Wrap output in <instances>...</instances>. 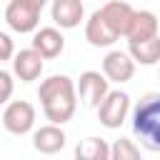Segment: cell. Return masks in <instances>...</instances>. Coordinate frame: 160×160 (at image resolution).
<instances>
[{"instance_id":"e0dca14e","label":"cell","mask_w":160,"mask_h":160,"mask_svg":"<svg viewBox=\"0 0 160 160\" xmlns=\"http://www.w3.org/2000/svg\"><path fill=\"white\" fill-rule=\"evenodd\" d=\"M138 158H140V148L130 138H120L110 145V160H138Z\"/></svg>"},{"instance_id":"6da1fadb","label":"cell","mask_w":160,"mask_h":160,"mask_svg":"<svg viewBox=\"0 0 160 160\" xmlns=\"http://www.w3.org/2000/svg\"><path fill=\"white\" fill-rule=\"evenodd\" d=\"M38 100L42 105V115L50 122L65 125L72 120L78 110V88L75 80L68 75H50L38 88Z\"/></svg>"},{"instance_id":"ffe728a7","label":"cell","mask_w":160,"mask_h":160,"mask_svg":"<svg viewBox=\"0 0 160 160\" xmlns=\"http://www.w3.org/2000/svg\"><path fill=\"white\" fill-rule=\"evenodd\" d=\"M28 2H32V5H38V8H45L48 0H28Z\"/></svg>"},{"instance_id":"ac0fdd59","label":"cell","mask_w":160,"mask_h":160,"mask_svg":"<svg viewBox=\"0 0 160 160\" xmlns=\"http://www.w3.org/2000/svg\"><path fill=\"white\" fill-rule=\"evenodd\" d=\"M12 90H15V80L8 70L0 68V105H8L10 98H12Z\"/></svg>"},{"instance_id":"ba28073f","label":"cell","mask_w":160,"mask_h":160,"mask_svg":"<svg viewBox=\"0 0 160 160\" xmlns=\"http://www.w3.org/2000/svg\"><path fill=\"white\" fill-rule=\"evenodd\" d=\"M42 68H45V58L30 45L20 52L12 55V75L20 80V82H32L42 75Z\"/></svg>"},{"instance_id":"8fae6325","label":"cell","mask_w":160,"mask_h":160,"mask_svg":"<svg viewBox=\"0 0 160 160\" xmlns=\"http://www.w3.org/2000/svg\"><path fill=\"white\" fill-rule=\"evenodd\" d=\"M50 18L60 30H72L82 22L85 5H82V0H52Z\"/></svg>"},{"instance_id":"5bb4252c","label":"cell","mask_w":160,"mask_h":160,"mask_svg":"<svg viewBox=\"0 0 160 160\" xmlns=\"http://www.w3.org/2000/svg\"><path fill=\"white\" fill-rule=\"evenodd\" d=\"M32 48L45 60H52V58H58L65 50V38H62V32L58 28H40L32 35Z\"/></svg>"},{"instance_id":"7c38bea8","label":"cell","mask_w":160,"mask_h":160,"mask_svg":"<svg viewBox=\"0 0 160 160\" xmlns=\"http://www.w3.org/2000/svg\"><path fill=\"white\" fill-rule=\"evenodd\" d=\"M160 35V22H158V15L152 10H135L132 12V20L128 25V42H140V40H148V38H155Z\"/></svg>"},{"instance_id":"30bf717a","label":"cell","mask_w":160,"mask_h":160,"mask_svg":"<svg viewBox=\"0 0 160 160\" xmlns=\"http://www.w3.org/2000/svg\"><path fill=\"white\" fill-rule=\"evenodd\" d=\"M85 40L92 45V48H110V45H115L120 38H118V32L108 25V20H105V15L100 12V8L85 20Z\"/></svg>"},{"instance_id":"5b68a950","label":"cell","mask_w":160,"mask_h":160,"mask_svg":"<svg viewBox=\"0 0 160 160\" xmlns=\"http://www.w3.org/2000/svg\"><path fill=\"white\" fill-rule=\"evenodd\" d=\"M35 105L28 100H12L2 110V128L12 135H28L35 128Z\"/></svg>"},{"instance_id":"d6986e66","label":"cell","mask_w":160,"mask_h":160,"mask_svg":"<svg viewBox=\"0 0 160 160\" xmlns=\"http://www.w3.org/2000/svg\"><path fill=\"white\" fill-rule=\"evenodd\" d=\"M15 55V42L8 32H0V62L2 60H10Z\"/></svg>"},{"instance_id":"7a4b0ae2","label":"cell","mask_w":160,"mask_h":160,"mask_svg":"<svg viewBox=\"0 0 160 160\" xmlns=\"http://www.w3.org/2000/svg\"><path fill=\"white\" fill-rule=\"evenodd\" d=\"M132 132L150 152H160V92L142 95L132 108Z\"/></svg>"},{"instance_id":"9a60e30c","label":"cell","mask_w":160,"mask_h":160,"mask_svg":"<svg viewBox=\"0 0 160 160\" xmlns=\"http://www.w3.org/2000/svg\"><path fill=\"white\" fill-rule=\"evenodd\" d=\"M128 52L140 65H158L160 62V35L140 40V42H128Z\"/></svg>"},{"instance_id":"2e32d148","label":"cell","mask_w":160,"mask_h":160,"mask_svg":"<svg viewBox=\"0 0 160 160\" xmlns=\"http://www.w3.org/2000/svg\"><path fill=\"white\" fill-rule=\"evenodd\" d=\"M78 160H110V145L102 138H85L75 145Z\"/></svg>"},{"instance_id":"4fadbf2b","label":"cell","mask_w":160,"mask_h":160,"mask_svg":"<svg viewBox=\"0 0 160 160\" xmlns=\"http://www.w3.org/2000/svg\"><path fill=\"white\" fill-rule=\"evenodd\" d=\"M100 12L105 15L108 25L118 32V38H125V32H128V25H130V20H132L135 8H132L130 2H125V0H110V2H105V5L100 8Z\"/></svg>"},{"instance_id":"8992f818","label":"cell","mask_w":160,"mask_h":160,"mask_svg":"<svg viewBox=\"0 0 160 160\" xmlns=\"http://www.w3.org/2000/svg\"><path fill=\"white\" fill-rule=\"evenodd\" d=\"M78 100L85 105V108H98L102 102V98L110 92V80L105 78V72H98V70H85L78 82Z\"/></svg>"},{"instance_id":"3957f363","label":"cell","mask_w":160,"mask_h":160,"mask_svg":"<svg viewBox=\"0 0 160 160\" xmlns=\"http://www.w3.org/2000/svg\"><path fill=\"white\" fill-rule=\"evenodd\" d=\"M95 110H98V120L102 128L118 130L130 115V95L122 90H110Z\"/></svg>"},{"instance_id":"9c48e42d","label":"cell","mask_w":160,"mask_h":160,"mask_svg":"<svg viewBox=\"0 0 160 160\" xmlns=\"http://www.w3.org/2000/svg\"><path fill=\"white\" fill-rule=\"evenodd\" d=\"M68 142V135L62 130V125L58 122H48V125H40L35 132H32V148L42 155H55L65 148Z\"/></svg>"},{"instance_id":"277c9868","label":"cell","mask_w":160,"mask_h":160,"mask_svg":"<svg viewBox=\"0 0 160 160\" xmlns=\"http://www.w3.org/2000/svg\"><path fill=\"white\" fill-rule=\"evenodd\" d=\"M40 12L42 8L28 2V0H10L5 8V22L10 30L25 35V32H35L40 25Z\"/></svg>"},{"instance_id":"52a82bcc","label":"cell","mask_w":160,"mask_h":160,"mask_svg":"<svg viewBox=\"0 0 160 160\" xmlns=\"http://www.w3.org/2000/svg\"><path fill=\"white\" fill-rule=\"evenodd\" d=\"M102 72L110 82H130L132 75H135V60L128 50H110L105 58H102Z\"/></svg>"}]
</instances>
